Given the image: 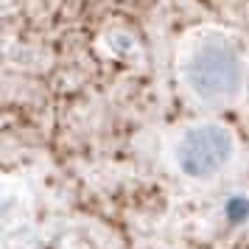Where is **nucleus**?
Returning <instances> with one entry per match:
<instances>
[{
    "mask_svg": "<svg viewBox=\"0 0 249 249\" xmlns=\"http://www.w3.org/2000/svg\"><path fill=\"white\" fill-rule=\"evenodd\" d=\"M174 79L191 107L221 115L238 107L249 90L247 48L221 25H196L177 45Z\"/></svg>",
    "mask_w": 249,
    "mask_h": 249,
    "instance_id": "obj_1",
    "label": "nucleus"
},
{
    "mask_svg": "<svg viewBox=\"0 0 249 249\" xmlns=\"http://www.w3.org/2000/svg\"><path fill=\"white\" fill-rule=\"evenodd\" d=\"M241 157V140L232 126L218 115L191 118L171 132L165 143V162L185 185L207 188L224 179Z\"/></svg>",
    "mask_w": 249,
    "mask_h": 249,
    "instance_id": "obj_2",
    "label": "nucleus"
}]
</instances>
